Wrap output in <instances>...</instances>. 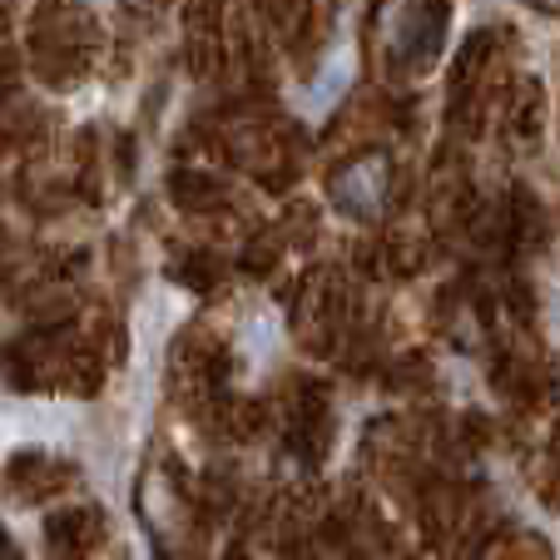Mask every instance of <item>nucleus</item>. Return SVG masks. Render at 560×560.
<instances>
[{
  "mask_svg": "<svg viewBox=\"0 0 560 560\" xmlns=\"http://www.w3.org/2000/svg\"><path fill=\"white\" fill-rule=\"evenodd\" d=\"M273 264H278V244H273V238H258V244H248V258H244L248 273H268Z\"/></svg>",
  "mask_w": 560,
  "mask_h": 560,
  "instance_id": "obj_11",
  "label": "nucleus"
},
{
  "mask_svg": "<svg viewBox=\"0 0 560 560\" xmlns=\"http://www.w3.org/2000/svg\"><path fill=\"white\" fill-rule=\"evenodd\" d=\"M476 560H550V550L536 536H511V540H491Z\"/></svg>",
  "mask_w": 560,
  "mask_h": 560,
  "instance_id": "obj_9",
  "label": "nucleus"
},
{
  "mask_svg": "<svg viewBox=\"0 0 560 560\" xmlns=\"http://www.w3.org/2000/svg\"><path fill=\"white\" fill-rule=\"evenodd\" d=\"M74 487V466L55 462L45 452H15L0 471V491L15 501V506H45V501L65 497Z\"/></svg>",
  "mask_w": 560,
  "mask_h": 560,
  "instance_id": "obj_4",
  "label": "nucleus"
},
{
  "mask_svg": "<svg viewBox=\"0 0 560 560\" xmlns=\"http://www.w3.org/2000/svg\"><path fill=\"white\" fill-rule=\"evenodd\" d=\"M223 560H254V556H248V546H244V540H233V546L223 550Z\"/></svg>",
  "mask_w": 560,
  "mask_h": 560,
  "instance_id": "obj_13",
  "label": "nucleus"
},
{
  "mask_svg": "<svg viewBox=\"0 0 560 560\" xmlns=\"http://www.w3.org/2000/svg\"><path fill=\"white\" fill-rule=\"evenodd\" d=\"M170 199L179 203V209H189V213H203V209H213V203L223 199V189L209 179V174L184 170V174H174L170 179Z\"/></svg>",
  "mask_w": 560,
  "mask_h": 560,
  "instance_id": "obj_8",
  "label": "nucleus"
},
{
  "mask_svg": "<svg viewBox=\"0 0 560 560\" xmlns=\"http://www.w3.org/2000/svg\"><path fill=\"white\" fill-rule=\"evenodd\" d=\"M293 328H298V338H303L307 352H332V342H338V332H342V288H338V278H328V273L307 278Z\"/></svg>",
  "mask_w": 560,
  "mask_h": 560,
  "instance_id": "obj_5",
  "label": "nucleus"
},
{
  "mask_svg": "<svg viewBox=\"0 0 560 560\" xmlns=\"http://www.w3.org/2000/svg\"><path fill=\"white\" fill-rule=\"evenodd\" d=\"M15 85V55L11 50H0V90Z\"/></svg>",
  "mask_w": 560,
  "mask_h": 560,
  "instance_id": "obj_12",
  "label": "nucleus"
},
{
  "mask_svg": "<svg viewBox=\"0 0 560 560\" xmlns=\"http://www.w3.org/2000/svg\"><path fill=\"white\" fill-rule=\"evenodd\" d=\"M332 442H338V422H332V402L323 382H298L293 397H288V446L307 466H323Z\"/></svg>",
  "mask_w": 560,
  "mask_h": 560,
  "instance_id": "obj_2",
  "label": "nucleus"
},
{
  "mask_svg": "<svg viewBox=\"0 0 560 560\" xmlns=\"http://www.w3.org/2000/svg\"><path fill=\"white\" fill-rule=\"evenodd\" d=\"M0 273H5V233H0Z\"/></svg>",
  "mask_w": 560,
  "mask_h": 560,
  "instance_id": "obj_15",
  "label": "nucleus"
},
{
  "mask_svg": "<svg viewBox=\"0 0 560 560\" xmlns=\"http://www.w3.org/2000/svg\"><path fill=\"white\" fill-rule=\"evenodd\" d=\"M170 273H174V278H179V283L199 288V293H203V288H213V283H219V264H213V258H209V254H194V258H189V264L170 268Z\"/></svg>",
  "mask_w": 560,
  "mask_h": 560,
  "instance_id": "obj_10",
  "label": "nucleus"
},
{
  "mask_svg": "<svg viewBox=\"0 0 560 560\" xmlns=\"http://www.w3.org/2000/svg\"><path fill=\"white\" fill-rule=\"evenodd\" d=\"M45 540H50V560H100L115 546V530L100 506H60L45 521Z\"/></svg>",
  "mask_w": 560,
  "mask_h": 560,
  "instance_id": "obj_3",
  "label": "nucleus"
},
{
  "mask_svg": "<svg viewBox=\"0 0 560 560\" xmlns=\"http://www.w3.org/2000/svg\"><path fill=\"white\" fill-rule=\"evenodd\" d=\"M0 560H21V550H15L11 540H5V530H0Z\"/></svg>",
  "mask_w": 560,
  "mask_h": 560,
  "instance_id": "obj_14",
  "label": "nucleus"
},
{
  "mask_svg": "<svg viewBox=\"0 0 560 560\" xmlns=\"http://www.w3.org/2000/svg\"><path fill=\"white\" fill-rule=\"evenodd\" d=\"M526 476H530V491L560 516V422L536 427V446L526 452Z\"/></svg>",
  "mask_w": 560,
  "mask_h": 560,
  "instance_id": "obj_7",
  "label": "nucleus"
},
{
  "mask_svg": "<svg viewBox=\"0 0 560 560\" xmlns=\"http://www.w3.org/2000/svg\"><path fill=\"white\" fill-rule=\"evenodd\" d=\"M328 194L348 219H377L382 199H387V159L362 154V159H352V164H342V170L332 174Z\"/></svg>",
  "mask_w": 560,
  "mask_h": 560,
  "instance_id": "obj_6",
  "label": "nucleus"
},
{
  "mask_svg": "<svg viewBox=\"0 0 560 560\" xmlns=\"http://www.w3.org/2000/svg\"><path fill=\"white\" fill-rule=\"evenodd\" d=\"M135 506L144 521L149 540L159 546L164 560H194V540H199V511H194L189 491H184L179 471H170L164 462H149L139 471Z\"/></svg>",
  "mask_w": 560,
  "mask_h": 560,
  "instance_id": "obj_1",
  "label": "nucleus"
}]
</instances>
